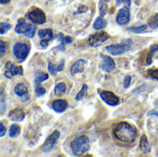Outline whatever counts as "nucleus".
<instances>
[{
    "label": "nucleus",
    "mask_w": 158,
    "mask_h": 157,
    "mask_svg": "<svg viewBox=\"0 0 158 157\" xmlns=\"http://www.w3.org/2000/svg\"><path fill=\"white\" fill-rule=\"evenodd\" d=\"M106 25H107V21L101 16V17L96 18V19L94 23V28L95 30H102V29L106 28Z\"/></svg>",
    "instance_id": "412c9836"
},
{
    "label": "nucleus",
    "mask_w": 158,
    "mask_h": 157,
    "mask_svg": "<svg viewBox=\"0 0 158 157\" xmlns=\"http://www.w3.org/2000/svg\"><path fill=\"white\" fill-rule=\"evenodd\" d=\"M131 0H117V5L118 6H119V5H121V4H125V5H127L128 6H131Z\"/></svg>",
    "instance_id": "c9c22d12"
},
{
    "label": "nucleus",
    "mask_w": 158,
    "mask_h": 157,
    "mask_svg": "<svg viewBox=\"0 0 158 157\" xmlns=\"http://www.w3.org/2000/svg\"><path fill=\"white\" fill-rule=\"evenodd\" d=\"M148 116H156V117H158V112L156 110H152L148 113Z\"/></svg>",
    "instance_id": "58836bf2"
},
{
    "label": "nucleus",
    "mask_w": 158,
    "mask_h": 157,
    "mask_svg": "<svg viewBox=\"0 0 158 157\" xmlns=\"http://www.w3.org/2000/svg\"><path fill=\"white\" fill-rule=\"evenodd\" d=\"M107 9H108V6H107L106 1L101 0L100 3H99V10H100V14H101L102 17H104V16L106 14Z\"/></svg>",
    "instance_id": "cd10ccee"
},
{
    "label": "nucleus",
    "mask_w": 158,
    "mask_h": 157,
    "mask_svg": "<svg viewBox=\"0 0 158 157\" xmlns=\"http://www.w3.org/2000/svg\"><path fill=\"white\" fill-rule=\"evenodd\" d=\"M59 137H60V132L58 130H55L51 135H49L46 138L45 142L44 143L43 148H42L43 151L45 152V153L50 152L53 149V147L55 146V144L57 142V140L59 139Z\"/></svg>",
    "instance_id": "9d476101"
},
{
    "label": "nucleus",
    "mask_w": 158,
    "mask_h": 157,
    "mask_svg": "<svg viewBox=\"0 0 158 157\" xmlns=\"http://www.w3.org/2000/svg\"><path fill=\"white\" fill-rule=\"evenodd\" d=\"M9 1H10V0H0V3H1L2 5H5V4H7Z\"/></svg>",
    "instance_id": "ea45409f"
},
{
    "label": "nucleus",
    "mask_w": 158,
    "mask_h": 157,
    "mask_svg": "<svg viewBox=\"0 0 158 157\" xmlns=\"http://www.w3.org/2000/svg\"><path fill=\"white\" fill-rule=\"evenodd\" d=\"M0 126H1V131H0V137H3L6 133V127L4 126L3 123H0Z\"/></svg>",
    "instance_id": "e433bc0d"
},
{
    "label": "nucleus",
    "mask_w": 158,
    "mask_h": 157,
    "mask_svg": "<svg viewBox=\"0 0 158 157\" xmlns=\"http://www.w3.org/2000/svg\"><path fill=\"white\" fill-rule=\"evenodd\" d=\"M148 25L152 27L153 29H157L158 28V13L153 15L148 21Z\"/></svg>",
    "instance_id": "bb28decb"
},
{
    "label": "nucleus",
    "mask_w": 158,
    "mask_h": 157,
    "mask_svg": "<svg viewBox=\"0 0 158 157\" xmlns=\"http://www.w3.org/2000/svg\"><path fill=\"white\" fill-rule=\"evenodd\" d=\"M6 110V102H5V97H4V93H1V97H0V114H4Z\"/></svg>",
    "instance_id": "7c9ffc66"
},
{
    "label": "nucleus",
    "mask_w": 158,
    "mask_h": 157,
    "mask_svg": "<svg viewBox=\"0 0 158 157\" xmlns=\"http://www.w3.org/2000/svg\"><path fill=\"white\" fill-rule=\"evenodd\" d=\"M15 31L19 34H25L29 38H32L36 31V27L33 24L28 23L23 19H19L15 27Z\"/></svg>",
    "instance_id": "7ed1b4c3"
},
{
    "label": "nucleus",
    "mask_w": 158,
    "mask_h": 157,
    "mask_svg": "<svg viewBox=\"0 0 158 157\" xmlns=\"http://www.w3.org/2000/svg\"><path fill=\"white\" fill-rule=\"evenodd\" d=\"M11 28V25L6 22H1L0 23V34H5L9 29Z\"/></svg>",
    "instance_id": "c756f323"
},
{
    "label": "nucleus",
    "mask_w": 158,
    "mask_h": 157,
    "mask_svg": "<svg viewBox=\"0 0 158 157\" xmlns=\"http://www.w3.org/2000/svg\"><path fill=\"white\" fill-rule=\"evenodd\" d=\"M131 76H126L125 79H124V82H123L124 88H129V86L131 84Z\"/></svg>",
    "instance_id": "f704fd0d"
},
{
    "label": "nucleus",
    "mask_w": 158,
    "mask_h": 157,
    "mask_svg": "<svg viewBox=\"0 0 158 157\" xmlns=\"http://www.w3.org/2000/svg\"><path fill=\"white\" fill-rule=\"evenodd\" d=\"M101 99L106 103L108 105H111V106H116L118 105H119L120 103V99L119 97L115 94L114 93L112 92H109V91H106V90H101V89H98L97 90Z\"/></svg>",
    "instance_id": "39448f33"
},
{
    "label": "nucleus",
    "mask_w": 158,
    "mask_h": 157,
    "mask_svg": "<svg viewBox=\"0 0 158 157\" xmlns=\"http://www.w3.org/2000/svg\"><path fill=\"white\" fill-rule=\"evenodd\" d=\"M131 19V12H130V8L129 6H123L122 8H120L118 10V13L117 15L116 20L117 23L123 26V25H127L130 22Z\"/></svg>",
    "instance_id": "9b49d317"
},
{
    "label": "nucleus",
    "mask_w": 158,
    "mask_h": 157,
    "mask_svg": "<svg viewBox=\"0 0 158 157\" xmlns=\"http://www.w3.org/2000/svg\"><path fill=\"white\" fill-rule=\"evenodd\" d=\"M66 92V84L64 82H59L55 87V94L56 95H61Z\"/></svg>",
    "instance_id": "b1692460"
},
{
    "label": "nucleus",
    "mask_w": 158,
    "mask_h": 157,
    "mask_svg": "<svg viewBox=\"0 0 158 157\" xmlns=\"http://www.w3.org/2000/svg\"><path fill=\"white\" fill-rule=\"evenodd\" d=\"M38 36L41 38V40H45L50 42L53 39V31L51 29H43L38 31Z\"/></svg>",
    "instance_id": "6ab92c4d"
},
{
    "label": "nucleus",
    "mask_w": 158,
    "mask_h": 157,
    "mask_svg": "<svg viewBox=\"0 0 158 157\" xmlns=\"http://www.w3.org/2000/svg\"><path fill=\"white\" fill-rule=\"evenodd\" d=\"M109 34L106 31H100V32H96L94 34H92L89 38V44L91 46L96 47L99 46L100 44H102L103 43H105L107 39H109Z\"/></svg>",
    "instance_id": "0eeeda50"
},
{
    "label": "nucleus",
    "mask_w": 158,
    "mask_h": 157,
    "mask_svg": "<svg viewBox=\"0 0 158 157\" xmlns=\"http://www.w3.org/2000/svg\"><path fill=\"white\" fill-rule=\"evenodd\" d=\"M114 136L117 140L126 143H132L137 137V131L135 127L128 122H120L117 125L114 131Z\"/></svg>",
    "instance_id": "f257e3e1"
},
{
    "label": "nucleus",
    "mask_w": 158,
    "mask_h": 157,
    "mask_svg": "<svg viewBox=\"0 0 158 157\" xmlns=\"http://www.w3.org/2000/svg\"><path fill=\"white\" fill-rule=\"evenodd\" d=\"M6 46H7V43H6L4 41H0V54L2 56L5 55V52L6 50Z\"/></svg>",
    "instance_id": "72a5a7b5"
},
{
    "label": "nucleus",
    "mask_w": 158,
    "mask_h": 157,
    "mask_svg": "<svg viewBox=\"0 0 158 157\" xmlns=\"http://www.w3.org/2000/svg\"><path fill=\"white\" fill-rule=\"evenodd\" d=\"M49 78L47 73L42 72V71H37L35 73V82H43L46 81Z\"/></svg>",
    "instance_id": "393cba45"
},
{
    "label": "nucleus",
    "mask_w": 158,
    "mask_h": 157,
    "mask_svg": "<svg viewBox=\"0 0 158 157\" xmlns=\"http://www.w3.org/2000/svg\"><path fill=\"white\" fill-rule=\"evenodd\" d=\"M87 90H88V86H87L86 84H83L82 87H81V91L79 92V93L76 95V101L81 100V99L85 96V94H86V93H87Z\"/></svg>",
    "instance_id": "c85d7f7f"
},
{
    "label": "nucleus",
    "mask_w": 158,
    "mask_h": 157,
    "mask_svg": "<svg viewBox=\"0 0 158 157\" xmlns=\"http://www.w3.org/2000/svg\"><path fill=\"white\" fill-rule=\"evenodd\" d=\"M86 61L83 59H79L77 61H75L73 63V65L70 68V73L71 75H75L77 73H81L84 70V67H85Z\"/></svg>",
    "instance_id": "4468645a"
},
{
    "label": "nucleus",
    "mask_w": 158,
    "mask_h": 157,
    "mask_svg": "<svg viewBox=\"0 0 158 157\" xmlns=\"http://www.w3.org/2000/svg\"><path fill=\"white\" fill-rule=\"evenodd\" d=\"M14 92L18 96L21 97L22 99L23 98H28V90H27V87L23 83L17 84V86L15 87Z\"/></svg>",
    "instance_id": "f3484780"
},
{
    "label": "nucleus",
    "mask_w": 158,
    "mask_h": 157,
    "mask_svg": "<svg viewBox=\"0 0 158 157\" xmlns=\"http://www.w3.org/2000/svg\"><path fill=\"white\" fill-rule=\"evenodd\" d=\"M68 102L63 99L55 100L52 104V107L56 113H63L68 108Z\"/></svg>",
    "instance_id": "2eb2a0df"
},
{
    "label": "nucleus",
    "mask_w": 158,
    "mask_h": 157,
    "mask_svg": "<svg viewBox=\"0 0 158 157\" xmlns=\"http://www.w3.org/2000/svg\"><path fill=\"white\" fill-rule=\"evenodd\" d=\"M158 52V44H153L150 47V52L147 56V59H146V65H151L152 61H153V55Z\"/></svg>",
    "instance_id": "5701e85b"
},
{
    "label": "nucleus",
    "mask_w": 158,
    "mask_h": 157,
    "mask_svg": "<svg viewBox=\"0 0 158 157\" xmlns=\"http://www.w3.org/2000/svg\"><path fill=\"white\" fill-rule=\"evenodd\" d=\"M30 52V48L26 43H17L13 46V54L17 59L23 61L26 59Z\"/></svg>",
    "instance_id": "423d86ee"
},
{
    "label": "nucleus",
    "mask_w": 158,
    "mask_h": 157,
    "mask_svg": "<svg viewBox=\"0 0 158 157\" xmlns=\"http://www.w3.org/2000/svg\"><path fill=\"white\" fill-rule=\"evenodd\" d=\"M57 38L60 41V44L57 47H55V50H58V51H64L65 50V44H69L72 43V38L70 36H64L62 32L58 33Z\"/></svg>",
    "instance_id": "dca6fc26"
},
{
    "label": "nucleus",
    "mask_w": 158,
    "mask_h": 157,
    "mask_svg": "<svg viewBox=\"0 0 158 157\" xmlns=\"http://www.w3.org/2000/svg\"><path fill=\"white\" fill-rule=\"evenodd\" d=\"M102 59H103V63L100 66L101 69H103L106 72H110L112 70L115 69L116 68V64L115 61L112 57L108 56H105V55H101Z\"/></svg>",
    "instance_id": "f8f14e48"
},
{
    "label": "nucleus",
    "mask_w": 158,
    "mask_h": 157,
    "mask_svg": "<svg viewBox=\"0 0 158 157\" xmlns=\"http://www.w3.org/2000/svg\"><path fill=\"white\" fill-rule=\"evenodd\" d=\"M29 19L34 24H43L46 20V16L41 8H34L28 14Z\"/></svg>",
    "instance_id": "6e6552de"
},
{
    "label": "nucleus",
    "mask_w": 158,
    "mask_h": 157,
    "mask_svg": "<svg viewBox=\"0 0 158 157\" xmlns=\"http://www.w3.org/2000/svg\"><path fill=\"white\" fill-rule=\"evenodd\" d=\"M9 136L11 138H16L20 133V127L18 124H13L9 129Z\"/></svg>",
    "instance_id": "4be33fe9"
},
{
    "label": "nucleus",
    "mask_w": 158,
    "mask_h": 157,
    "mask_svg": "<svg viewBox=\"0 0 158 157\" xmlns=\"http://www.w3.org/2000/svg\"><path fill=\"white\" fill-rule=\"evenodd\" d=\"M140 148L143 154H150L151 153V146L145 135H143L140 142Z\"/></svg>",
    "instance_id": "aec40b11"
},
{
    "label": "nucleus",
    "mask_w": 158,
    "mask_h": 157,
    "mask_svg": "<svg viewBox=\"0 0 158 157\" xmlns=\"http://www.w3.org/2000/svg\"><path fill=\"white\" fill-rule=\"evenodd\" d=\"M8 118L10 120L15 122L22 121L25 118V112L21 108H15L8 113Z\"/></svg>",
    "instance_id": "ddd939ff"
},
{
    "label": "nucleus",
    "mask_w": 158,
    "mask_h": 157,
    "mask_svg": "<svg viewBox=\"0 0 158 157\" xmlns=\"http://www.w3.org/2000/svg\"><path fill=\"white\" fill-rule=\"evenodd\" d=\"M148 29L147 25H142V26H138V27H131L128 29V31H132L134 33H141V32H144L146 31Z\"/></svg>",
    "instance_id": "a878e982"
},
{
    "label": "nucleus",
    "mask_w": 158,
    "mask_h": 157,
    "mask_svg": "<svg viewBox=\"0 0 158 157\" xmlns=\"http://www.w3.org/2000/svg\"><path fill=\"white\" fill-rule=\"evenodd\" d=\"M45 92H46L45 89L41 85H37L36 88H35V94H36L37 97H40V96L44 95L45 93Z\"/></svg>",
    "instance_id": "473e14b6"
},
{
    "label": "nucleus",
    "mask_w": 158,
    "mask_h": 157,
    "mask_svg": "<svg viewBox=\"0 0 158 157\" xmlns=\"http://www.w3.org/2000/svg\"><path fill=\"white\" fill-rule=\"evenodd\" d=\"M131 40L127 39L119 44H111V45L106 46V52H108L109 54H111L113 56H118V55H122L126 51H128L131 48Z\"/></svg>",
    "instance_id": "20e7f679"
},
{
    "label": "nucleus",
    "mask_w": 158,
    "mask_h": 157,
    "mask_svg": "<svg viewBox=\"0 0 158 157\" xmlns=\"http://www.w3.org/2000/svg\"><path fill=\"white\" fill-rule=\"evenodd\" d=\"M87 9H88V7H87V6H80V7H79V9H78V13L86 12V11H87Z\"/></svg>",
    "instance_id": "4c0bfd02"
},
{
    "label": "nucleus",
    "mask_w": 158,
    "mask_h": 157,
    "mask_svg": "<svg viewBox=\"0 0 158 157\" xmlns=\"http://www.w3.org/2000/svg\"><path fill=\"white\" fill-rule=\"evenodd\" d=\"M147 75L149 77H151L152 79L158 80V69L157 68H152L147 70Z\"/></svg>",
    "instance_id": "2f4dec72"
},
{
    "label": "nucleus",
    "mask_w": 158,
    "mask_h": 157,
    "mask_svg": "<svg viewBox=\"0 0 158 157\" xmlns=\"http://www.w3.org/2000/svg\"><path fill=\"white\" fill-rule=\"evenodd\" d=\"M23 75V68L21 66H15L12 62H7L6 64L5 76L7 79H12L14 76Z\"/></svg>",
    "instance_id": "1a4fd4ad"
},
{
    "label": "nucleus",
    "mask_w": 158,
    "mask_h": 157,
    "mask_svg": "<svg viewBox=\"0 0 158 157\" xmlns=\"http://www.w3.org/2000/svg\"><path fill=\"white\" fill-rule=\"evenodd\" d=\"M70 149L74 155L81 156L87 153L90 149V141L86 136H79L70 143Z\"/></svg>",
    "instance_id": "f03ea898"
},
{
    "label": "nucleus",
    "mask_w": 158,
    "mask_h": 157,
    "mask_svg": "<svg viewBox=\"0 0 158 157\" xmlns=\"http://www.w3.org/2000/svg\"><path fill=\"white\" fill-rule=\"evenodd\" d=\"M64 63H65V60H64V59H62L61 62H60V64H58V65H56V66L54 65V64H52L51 62H49V63H48V69H49L51 75H52V76H55L57 72L62 71L63 68H64Z\"/></svg>",
    "instance_id": "a211bd4d"
}]
</instances>
